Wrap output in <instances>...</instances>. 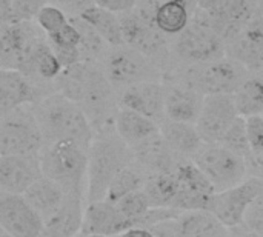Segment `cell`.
<instances>
[{"label":"cell","instance_id":"obj_36","mask_svg":"<svg viewBox=\"0 0 263 237\" xmlns=\"http://www.w3.org/2000/svg\"><path fill=\"white\" fill-rule=\"evenodd\" d=\"M243 227H247L248 230H251L253 233L259 234L263 237V205L262 204H254L247 216H245V222Z\"/></svg>","mask_w":263,"mask_h":237},{"label":"cell","instance_id":"obj_41","mask_svg":"<svg viewBox=\"0 0 263 237\" xmlns=\"http://www.w3.org/2000/svg\"><path fill=\"white\" fill-rule=\"evenodd\" d=\"M183 2H186V3H190V5H193V6H197L196 0H183Z\"/></svg>","mask_w":263,"mask_h":237},{"label":"cell","instance_id":"obj_40","mask_svg":"<svg viewBox=\"0 0 263 237\" xmlns=\"http://www.w3.org/2000/svg\"><path fill=\"white\" fill-rule=\"evenodd\" d=\"M230 237H260V236H259V234H256V233H253V231H251V230H248L247 227L240 225V227H237V228L230 230Z\"/></svg>","mask_w":263,"mask_h":237},{"label":"cell","instance_id":"obj_17","mask_svg":"<svg viewBox=\"0 0 263 237\" xmlns=\"http://www.w3.org/2000/svg\"><path fill=\"white\" fill-rule=\"evenodd\" d=\"M119 94V106L140 113L157 123L166 119L165 114V83L163 82H142L126 86Z\"/></svg>","mask_w":263,"mask_h":237},{"label":"cell","instance_id":"obj_26","mask_svg":"<svg viewBox=\"0 0 263 237\" xmlns=\"http://www.w3.org/2000/svg\"><path fill=\"white\" fill-rule=\"evenodd\" d=\"M196 8L197 6H193L183 0H160L153 22L163 34L174 37L190 25Z\"/></svg>","mask_w":263,"mask_h":237},{"label":"cell","instance_id":"obj_25","mask_svg":"<svg viewBox=\"0 0 263 237\" xmlns=\"http://www.w3.org/2000/svg\"><path fill=\"white\" fill-rule=\"evenodd\" d=\"M66 196H68V193L62 185H59L57 182H54L45 176L40 177L23 194L26 202L42 216L43 222L48 221L63 205Z\"/></svg>","mask_w":263,"mask_h":237},{"label":"cell","instance_id":"obj_4","mask_svg":"<svg viewBox=\"0 0 263 237\" xmlns=\"http://www.w3.org/2000/svg\"><path fill=\"white\" fill-rule=\"evenodd\" d=\"M251 72L239 62L227 57L219 60L196 63V65H179L163 77L166 80H176L185 83L203 96L214 94H234L239 85Z\"/></svg>","mask_w":263,"mask_h":237},{"label":"cell","instance_id":"obj_16","mask_svg":"<svg viewBox=\"0 0 263 237\" xmlns=\"http://www.w3.org/2000/svg\"><path fill=\"white\" fill-rule=\"evenodd\" d=\"M40 177V154L0 156V193L23 196Z\"/></svg>","mask_w":263,"mask_h":237},{"label":"cell","instance_id":"obj_19","mask_svg":"<svg viewBox=\"0 0 263 237\" xmlns=\"http://www.w3.org/2000/svg\"><path fill=\"white\" fill-rule=\"evenodd\" d=\"M163 83L166 119L196 125L202 113L205 96L197 89L176 80H166Z\"/></svg>","mask_w":263,"mask_h":237},{"label":"cell","instance_id":"obj_28","mask_svg":"<svg viewBox=\"0 0 263 237\" xmlns=\"http://www.w3.org/2000/svg\"><path fill=\"white\" fill-rule=\"evenodd\" d=\"M239 114L245 119L263 116V74H250L233 94Z\"/></svg>","mask_w":263,"mask_h":237},{"label":"cell","instance_id":"obj_9","mask_svg":"<svg viewBox=\"0 0 263 237\" xmlns=\"http://www.w3.org/2000/svg\"><path fill=\"white\" fill-rule=\"evenodd\" d=\"M193 160L217 193L234 188L250 177L245 159L220 143H205Z\"/></svg>","mask_w":263,"mask_h":237},{"label":"cell","instance_id":"obj_24","mask_svg":"<svg viewBox=\"0 0 263 237\" xmlns=\"http://www.w3.org/2000/svg\"><path fill=\"white\" fill-rule=\"evenodd\" d=\"M114 130L131 148H134L160 134V123L140 113L119 106L114 120Z\"/></svg>","mask_w":263,"mask_h":237},{"label":"cell","instance_id":"obj_13","mask_svg":"<svg viewBox=\"0 0 263 237\" xmlns=\"http://www.w3.org/2000/svg\"><path fill=\"white\" fill-rule=\"evenodd\" d=\"M240 117L231 94L205 96L197 130L205 143H220L231 125Z\"/></svg>","mask_w":263,"mask_h":237},{"label":"cell","instance_id":"obj_3","mask_svg":"<svg viewBox=\"0 0 263 237\" xmlns=\"http://www.w3.org/2000/svg\"><path fill=\"white\" fill-rule=\"evenodd\" d=\"M134 163L131 147L114 128L96 133L89 147L86 202L103 200L114 177Z\"/></svg>","mask_w":263,"mask_h":237},{"label":"cell","instance_id":"obj_21","mask_svg":"<svg viewBox=\"0 0 263 237\" xmlns=\"http://www.w3.org/2000/svg\"><path fill=\"white\" fill-rule=\"evenodd\" d=\"M86 197L68 193L63 205L45 221V237H76L82 233Z\"/></svg>","mask_w":263,"mask_h":237},{"label":"cell","instance_id":"obj_38","mask_svg":"<svg viewBox=\"0 0 263 237\" xmlns=\"http://www.w3.org/2000/svg\"><path fill=\"white\" fill-rule=\"evenodd\" d=\"M94 3L116 14H123V12L134 9L137 5V0H94Z\"/></svg>","mask_w":263,"mask_h":237},{"label":"cell","instance_id":"obj_43","mask_svg":"<svg viewBox=\"0 0 263 237\" xmlns=\"http://www.w3.org/2000/svg\"><path fill=\"white\" fill-rule=\"evenodd\" d=\"M259 11L263 14V0H259Z\"/></svg>","mask_w":263,"mask_h":237},{"label":"cell","instance_id":"obj_2","mask_svg":"<svg viewBox=\"0 0 263 237\" xmlns=\"http://www.w3.org/2000/svg\"><path fill=\"white\" fill-rule=\"evenodd\" d=\"M32 108L46 143L76 142L89 150L96 131L79 103L60 93H52Z\"/></svg>","mask_w":263,"mask_h":237},{"label":"cell","instance_id":"obj_33","mask_svg":"<svg viewBox=\"0 0 263 237\" xmlns=\"http://www.w3.org/2000/svg\"><path fill=\"white\" fill-rule=\"evenodd\" d=\"M116 205L131 221L133 227H137L140 224V221L153 208V205H151V202H149V199H148V196H146V193L143 190L128 194L126 197L119 200Z\"/></svg>","mask_w":263,"mask_h":237},{"label":"cell","instance_id":"obj_7","mask_svg":"<svg viewBox=\"0 0 263 237\" xmlns=\"http://www.w3.org/2000/svg\"><path fill=\"white\" fill-rule=\"evenodd\" d=\"M46 142L32 105L2 114L0 156L40 154Z\"/></svg>","mask_w":263,"mask_h":237},{"label":"cell","instance_id":"obj_10","mask_svg":"<svg viewBox=\"0 0 263 237\" xmlns=\"http://www.w3.org/2000/svg\"><path fill=\"white\" fill-rule=\"evenodd\" d=\"M263 193V180L248 177L240 185L219 191L211 197L210 210L228 230L243 225L248 210Z\"/></svg>","mask_w":263,"mask_h":237},{"label":"cell","instance_id":"obj_14","mask_svg":"<svg viewBox=\"0 0 263 237\" xmlns=\"http://www.w3.org/2000/svg\"><path fill=\"white\" fill-rule=\"evenodd\" d=\"M227 56L253 74H263V14L247 23L227 40Z\"/></svg>","mask_w":263,"mask_h":237},{"label":"cell","instance_id":"obj_42","mask_svg":"<svg viewBox=\"0 0 263 237\" xmlns=\"http://www.w3.org/2000/svg\"><path fill=\"white\" fill-rule=\"evenodd\" d=\"M76 237H100V236H91V234H85V233H80L79 236Z\"/></svg>","mask_w":263,"mask_h":237},{"label":"cell","instance_id":"obj_6","mask_svg":"<svg viewBox=\"0 0 263 237\" xmlns=\"http://www.w3.org/2000/svg\"><path fill=\"white\" fill-rule=\"evenodd\" d=\"M171 49L180 65H196L227 57V42L206 12L196 8L190 25L173 37Z\"/></svg>","mask_w":263,"mask_h":237},{"label":"cell","instance_id":"obj_12","mask_svg":"<svg viewBox=\"0 0 263 237\" xmlns=\"http://www.w3.org/2000/svg\"><path fill=\"white\" fill-rule=\"evenodd\" d=\"M0 227L12 237H43L45 222L23 196L0 193Z\"/></svg>","mask_w":263,"mask_h":237},{"label":"cell","instance_id":"obj_35","mask_svg":"<svg viewBox=\"0 0 263 237\" xmlns=\"http://www.w3.org/2000/svg\"><path fill=\"white\" fill-rule=\"evenodd\" d=\"M220 145L228 148L230 151L242 156L243 159L250 153V139H248V131H247V119L239 117L231 128L227 131L223 139L220 140Z\"/></svg>","mask_w":263,"mask_h":237},{"label":"cell","instance_id":"obj_29","mask_svg":"<svg viewBox=\"0 0 263 237\" xmlns=\"http://www.w3.org/2000/svg\"><path fill=\"white\" fill-rule=\"evenodd\" d=\"M179 179L176 173H160L148 176L143 191L146 193L153 207H170L179 194Z\"/></svg>","mask_w":263,"mask_h":237},{"label":"cell","instance_id":"obj_30","mask_svg":"<svg viewBox=\"0 0 263 237\" xmlns=\"http://www.w3.org/2000/svg\"><path fill=\"white\" fill-rule=\"evenodd\" d=\"M146 180H148V174L140 167L133 163L114 177V180L111 182V185L108 188L105 200L117 204L128 194L143 190Z\"/></svg>","mask_w":263,"mask_h":237},{"label":"cell","instance_id":"obj_32","mask_svg":"<svg viewBox=\"0 0 263 237\" xmlns=\"http://www.w3.org/2000/svg\"><path fill=\"white\" fill-rule=\"evenodd\" d=\"M49 0H0L2 23H22L34 20Z\"/></svg>","mask_w":263,"mask_h":237},{"label":"cell","instance_id":"obj_39","mask_svg":"<svg viewBox=\"0 0 263 237\" xmlns=\"http://www.w3.org/2000/svg\"><path fill=\"white\" fill-rule=\"evenodd\" d=\"M119 237H154L153 231L149 228H142V227H133L126 231H123Z\"/></svg>","mask_w":263,"mask_h":237},{"label":"cell","instance_id":"obj_44","mask_svg":"<svg viewBox=\"0 0 263 237\" xmlns=\"http://www.w3.org/2000/svg\"><path fill=\"white\" fill-rule=\"evenodd\" d=\"M0 237H12V236H9L8 233H5V231H2V233H0Z\"/></svg>","mask_w":263,"mask_h":237},{"label":"cell","instance_id":"obj_5","mask_svg":"<svg viewBox=\"0 0 263 237\" xmlns=\"http://www.w3.org/2000/svg\"><path fill=\"white\" fill-rule=\"evenodd\" d=\"M89 150L76 142L46 143L40 151L43 176L62 185L66 193L86 197Z\"/></svg>","mask_w":263,"mask_h":237},{"label":"cell","instance_id":"obj_34","mask_svg":"<svg viewBox=\"0 0 263 237\" xmlns=\"http://www.w3.org/2000/svg\"><path fill=\"white\" fill-rule=\"evenodd\" d=\"M35 23L45 31L46 37H52L57 34L69 20V15L59 6L52 3H46L40 8V11L35 15Z\"/></svg>","mask_w":263,"mask_h":237},{"label":"cell","instance_id":"obj_22","mask_svg":"<svg viewBox=\"0 0 263 237\" xmlns=\"http://www.w3.org/2000/svg\"><path fill=\"white\" fill-rule=\"evenodd\" d=\"M160 134L170 148L183 159L193 160L205 145V140L194 123L165 119L160 123Z\"/></svg>","mask_w":263,"mask_h":237},{"label":"cell","instance_id":"obj_31","mask_svg":"<svg viewBox=\"0 0 263 237\" xmlns=\"http://www.w3.org/2000/svg\"><path fill=\"white\" fill-rule=\"evenodd\" d=\"M250 153L245 157L248 176L263 180V116L247 119Z\"/></svg>","mask_w":263,"mask_h":237},{"label":"cell","instance_id":"obj_11","mask_svg":"<svg viewBox=\"0 0 263 237\" xmlns=\"http://www.w3.org/2000/svg\"><path fill=\"white\" fill-rule=\"evenodd\" d=\"M46 37L35 20L22 23H2L0 66L2 69L23 71L34 46Z\"/></svg>","mask_w":263,"mask_h":237},{"label":"cell","instance_id":"obj_1","mask_svg":"<svg viewBox=\"0 0 263 237\" xmlns=\"http://www.w3.org/2000/svg\"><path fill=\"white\" fill-rule=\"evenodd\" d=\"M55 93L79 103L96 133L114 128L119 94L100 63L79 62L65 68L55 80Z\"/></svg>","mask_w":263,"mask_h":237},{"label":"cell","instance_id":"obj_15","mask_svg":"<svg viewBox=\"0 0 263 237\" xmlns=\"http://www.w3.org/2000/svg\"><path fill=\"white\" fill-rule=\"evenodd\" d=\"M52 94L48 88L35 83L15 69H0V113L6 114L15 108L35 105Z\"/></svg>","mask_w":263,"mask_h":237},{"label":"cell","instance_id":"obj_27","mask_svg":"<svg viewBox=\"0 0 263 237\" xmlns=\"http://www.w3.org/2000/svg\"><path fill=\"white\" fill-rule=\"evenodd\" d=\"M80 17L88 22L109 46H120L125 45L123 40V31H122V22L120 14H116L109 9H105L99 5H92L86 8Z\"/></svg>","mask_w":263,"mask_h":237},{"label":"cell","instance_id":"obj_8","mask_svg":"<svg viewBox=\"0 0 263 237\" xmlns=\"http://www.w3.org/2000/svg\"><path fill=\"white\" fill-rule=\"evenodd\" d=\"M100 65L117 91L142 82H163L160 66L128 45L111 46Z\"/></svg>","mask_w":263,"mask_h":237},{"label":"cell","instance_id":"obj_23","mask_svg":"<svg viewBox=\"0 0 263 237\" xmlns=\"http://www.w3.org/2000/svg\"><path fill=\"white\" fill-rule=\"evenodd\" d=\"M173 225L176 237H230V230L206 210L182 211Z\"/></svg>","mask_w":263,"mask_h":237},{"label":"cell","instance_id":"obj_37","mask_svg":"<svg viewBox=\"0 0 263 237\" xmlns=\"http://www.w3.org/2000/svg\"><path fill=\"white\" fill-rule=\"evenodd\" d=\"M49 3L62 8L68 15H80L86 8L96 5L94 0H51Z\"/></svg>","mask_w":263,"mask_h":237},{"label":"cell","instance_id":"obj_20","mask_svg":"<svg viewBox=\"0 0 263 237\" xmlns=\"http://www.w3.org/2000/svg\"><path fill=\"white\" fill-rule=\"evenodd\" d=\"M131 150L134 154V163L140 167L148 176L160 174V173H173L180 165V162L186 160L177 156L170 148V145L165 142L162 134H157Z\"/></svg>","mask_w":263,"mask_h":237},{"label":"cell","instance_id":"obj_18","mask_svg":"<svg viewBox=\"0 0 263 237\" xmlns=\"http://www.w3.org/2000/svg\"><path fill=\"white\" fill-rule=\"evenodd\" d=\"M133 228L131 221L109 200L86 202L82 233L100 237H119Z\"/></svg>","mask_w":263,"mask_h":237}]
</instances>
